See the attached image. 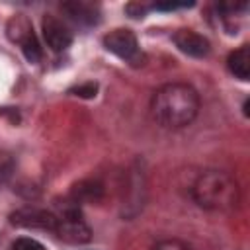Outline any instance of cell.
Instances as JSON below:
<instances>
[{
    "mask_svg": "<svg viewBox=\"0 0 250 250\" xmlns=\"http://www.w3.org/2000/svg\"><path fill=\"white\" fill-rule=\"evenodd\" d=\"M8 35H10V39L12 41H16V43H23L25 39H29L31 35H35L33 33V25H31V21L25 18V16H16V18H12L10 20V23H8Z\"/></svg>",
    "mask_w": 250,
    "mask_h": 250,
    "instance_id": "obj_10",
    "label": "cell"
},
{
    "mask_svg": "<svg viewBox=\"0 0 250 250\" xmlns=\"http://www.w3.org/2000/svg\"><path fill=\"white\" fill-rule=\"evenodd\" d=\"M104 45L107 51L117 55L119 59L135 62L139 59V43L133 31L129 29H113L104 37Z\"/></svg>",
    "mask_w": 250,
    "mask_h": 250,
    "instance_id": "obj_5",
    "label": "cell"
},
{
    "mask_svg": "<svg viewBox=\"0 0 250 250\" xmlns=\"http://www.w3.org/2000/svg\"><path fill=\"white\" fill-rule=\"evenodd\" d=\"M152 250H195L191 244H188L186 240H180V238H166V240H160L152 246Z\"/></svg>",
    "mask_w": 250,
    "mask_h": 250,
    "instance_id": "obj_13",
    "label": "cell"
},
{
    "mask_svg": "<svg viewBox=\"0 0 250 250\" xmlns=\"http://www.w3.org/2000/svg\"><path fill=\"white\" fill-rule=\"evenodd\" d=\"M20 47H21V51H23V55H25V59H27L29 62H37V61L41 59V55H43L41 45H39V41H37L35 35H31L29 39H25Z\"/></svg>",
    "mask_w": 250,
    "mask_h": 250,
    "instance_id": "obj_11",
    "label": "cell"
},
{
    "mask_svg": "<svg viewBox=\"0 0 250 250\" xmlns=\"http://www.w3.org/2000/svg\"><path fill=\"white\" fill-rule=\"evenodd\" d=\"M55 232L59 234L61 240L70 242V244H82V242H88L90 236H92L90 227L80 219V213H78L76 207L66 209V213H64L62 217H59V223H57Z\"/></svg>",
    "mask_w": 250,
    "mask_h": 250,
    "instance_id": "obj_3",
    "label": "cell"
},
{
    "mask_svg": "<svg viewBox=\"0 0 250 250\" xmlns=\"http://www.w3.org/2000/svg\"><path fill=\"white\" fill-rule=\"evenodd\" d=\"M96 92H98V84L96 82H86V84H80V86L70 90V94L80 96V98H94Z\"/></svg>",
    "mask_w": 250,
    "mask_h": 250,
    "instance_id": "obj_15",
    "label": "cell"
},
{
    "mask_svg": "<svg viewBox=\"0 0 250 250\" xmlns=\"http://www.w3.org/2000/svg\"><path fill=\"white\" fill-rule=\"evenodd\" d=\"M150 111L154 121L162 127L180 129L195 119L199 111V96L189 84L170 82L152 94Z\"/></svg>",
    "mask_w": 250,
    "mask_h": 250,
    "instance_id": "obj_1",
    "label": "cell"
},
{
    "mask_svg": "<svg viewBox=\"0 0 250 250\" xmlns=\"http://www.w3.org/2000/svg\"><path fill=\"white\" fill-rule=\"evenodd\" d=\"M191 195L199 207L211 211H230L238 205L240 199L236 180L221 170L203 172L195 180Z\"/></svg>",
    "mask_w": 250,
    "mask_h": 250,
    "instance_id": "obj_2",
    "label": "cell"
},
{
    "mask_svg": "<svg viewBox=\"0 0 250 250\" xmlns=\"http://www.w3.org/2000/svg\"><path fill=\"white\" fill-rule=\"evenodd\" d=\"M174 43L182 53H186L189 57H205L211 51L207 37H203L201 33H197L193 29H178L174 33Z\"/></svg>",
    "mask_w": 250,
    "mask_h": 250,
    "instance_id": "obj_7",
    "label": "cell"
},
{
    "mask_svg": "<svg viewBox=\"0 0 250 250\" xmlns=\"http://www.w3.org/2000/svg\"><path fill=\"white\" fill-rule=\"evenodd\" d=\"M12 225L23 227V229H39V230H55L59 217L53 215L47 209L39 207H21L10 215Z\"/></svg>",
    "mask_w": 250,
    "mask_h": 250,
    "instance_id": "obj_4",
    "label": "cell"
},
{
    "mask_svg": "<svg viewBox=\"0 0 250 250\" xmlns=\"http://www.w3.org/2000/svg\"><path fill=\"white\" fill-rule=\"evenodd\" d=\"M62 10L68 14L70 20H74L82 25H94L100 20L98 8L88 2H66V4H62Z\"/></svg>",
    "mask_w": 250,
    "mask_h": 250,
    "instance_id": "obj_8",
    "label": "cell"
},
{
    "mask_svg": "<svg viewBox=\"0 0 250 250\" xmlns=\"http://www.w3.org/2000/svg\"><path fill=\"white\" fill-rule=\"evenodd\" d=\"M127 12H129L133 18H143L145 12H146V6H141V4H129V6H127Z\"/></svg>",
    "mask_w": 250,
    "mask_h": 250,
    "instance_id": "obj_16",
    "label": "cell"
},
{
    "mask_svg": "<svg viewBox=\"0 0 250 250\" xmlns=\"http://www.w3.org/2000/svg\"><path fill=\"white\" fill-rule=\"evenodd\" d=\"M41 29H43V37L45 43L53 49V51H64L66 47H70L72 43V33L68 31V27L55 16H45L41 21Z\"/></svg>",
    "mask_w": 250,
    "mask_h": 250,
    "instance_id": "obj_6",
    "label": "cell"
},
{
    "mask_svg": "<svg viewBox=\"0 0 250 250\" xmlns=\"http://www.w3.org/2000/svg\"><path fill=\"white\" fill-rule=\"evenodd\" d=\"M76 197H86V199H96L100 193H102V188L98 182H82L76 186L74 189Z\"/></svg>",
    "mask_w": 250,
    "mask_h": 250,
    "instance_id": "obj_12",
    "label": "cell"
},
{
    "mask_svg": "<svg viewBox=\"0 0 250 250\" xmlns=\"http://www.w3.org/2000/svg\"><path fill=\"white\" fill-rule=\"evenodd\" d=\"M12 250H45V246L41 242H37L35 238L21 236V238H16L12 242Z\"/></svg>",
    "mask_w": 250,
    "mask_h": 250,
    "instance_id": "obj_14",
    "label": "cell"
},
{
    "mask_svg": "<svg viewBox=\"0 0 250 250\" xmlns=\"http://www.w3.org/2000/svg\"><path fill=\"white\" fill-rule=\"evenodd\" d=\"M227 66L232 76H236L240 80H248L250 78V49L246 45H242L240 49L232 51L227 59Z\"/></svg>",
    "mask_w": 250,
    "mask_h": 250,
    "instance_id": "obj_9",
    "label": "cell"
}]
</instances>
